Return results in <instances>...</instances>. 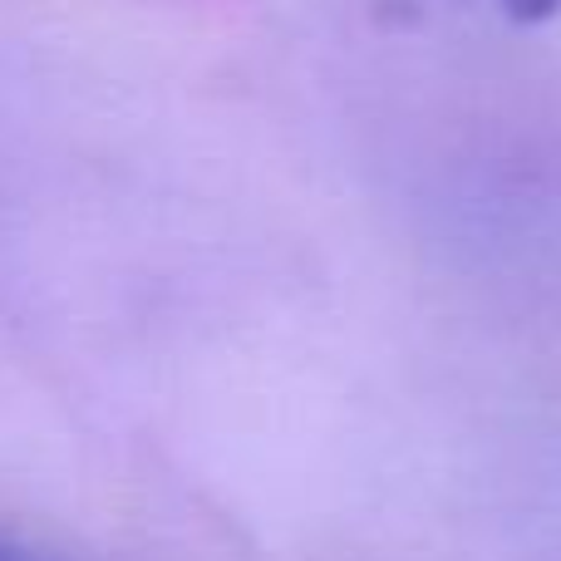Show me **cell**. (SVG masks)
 Listing matches in <instances>:
<instances>
[{
	"instance_id": "7a4b0ae2",
	"label": "cell",
	"mask_w": 561,
	"mask_h": 561,
	"mask_svg": "<svg viewBox=\"0 0 561 561\" xmlns=\"http://www.w3.org/2000/svg\"><path fill=\"white\" fill-rule=\"evenodd\" d=\"M0 561H35V557H30V552H20V547H10L5 537H0Z\"/></svg>"
},
{
	"instance_id": "6da1fadb",
	"label": "cell",
	"mask_w": 561,
	"mask_h": 561,
	"mask_svg": "<svg viewBox=\"0 0 561 561\" xmlns=\"http://www.w3.org/2000/svg\"><path fill=\"white\" fill-rule=\"evenodd\" d=\"M517 15H547V10H561V0H507Z\"/></svg>"
}]
</instances>
